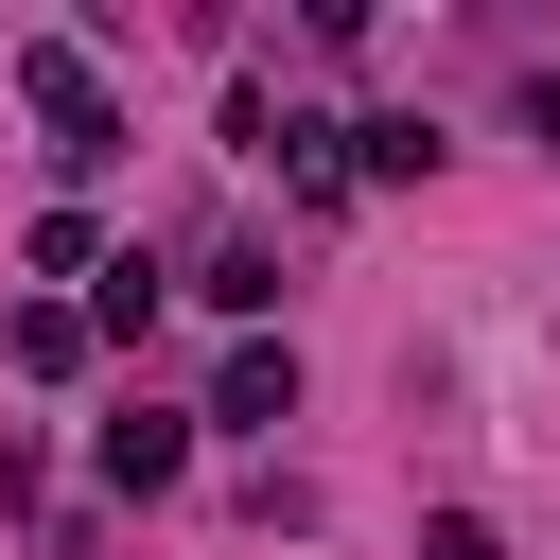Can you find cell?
Instances as JSON below:
<instances>
[{"instance_id": "6da1fadb", "label": "cell", "mask_w": 560, "mask_h": 560, "mask_svg": "<svg viewBox=\"0 0 560 560\" xmlns=\"http://www.w3.org/2000/svg\"><path fill=\"white\" fill-rule=\"evenodd\" d=\"M18 105L52 122V158H70V175H105V158H122V105H105V70H88L70 35H18Z\"/></svg>"}, {"instance_id": "7a4b0ae2", "label": "cell", "mask_w": 560, "mask_h": 560, "mask_svg": "<svg viewBox=\"0 0 560 560\" xmlns=\"http://www.w3.org/2000/svg\"><path fill=\"white\" fill-rule=\"evenodd\" d=\"M210 420H228V438H280V420H298V350H280V332H245V350H228V385H210Z\"/></svg>"}, {"instance_id": "3957f363", "label": "cell", "mask_w": 560, "mask_h": 560, "mask_svg": "<svg viewBox=\"0 0 560 560\" xmlns=\"http://www.w3.org/2000/svg\"><path fill=\"white\" fill-rule=\"evenodd\" d=\"M88 472L140 508V490H175V472H192V420H158V402H140V420H105V438H88Z\"/></svg>"}, {"instance_id": "277c9868", "label": "cell", "mask_w": 560, "mask_h": 560, "mask_svg": "<svg viewBox=\"0 0 560 560\" xmlns=\"http://www.w3.org/2000/svg\"><path fill=\"white\" fill-rule=\"evenodd\" d=\"M0 350H18L35 385H70V368H88V315H70V298H18V332H0Z\"/></svg>"}, {"instance_id": "5b68a950", "label": "cell", "mask_w": 560, "mask_h": 560, "mask_svg": "<svg viewBox=\"0 0 560 560\" xmlns=\"http://www.w3.org/2000/svg\"><path fill=\"white\" fill-rule=\"evenodd\" d=\"M420 560H508V542H490L472 508H438V525H420Z\"/></svg>"}]
</instances>
